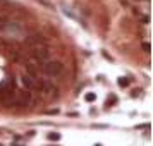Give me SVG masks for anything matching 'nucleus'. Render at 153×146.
I'll use <instances>...</instances> for the list:
<instances>
[{
	"instance_id": "nucleus-5",
	"label": "nucleus",
	"mask_w": 153,
	"mask_h": 146,
	"mask_svg": "<svg viewBox=\"0 0 153 146\" xmlns=\"http://www.w3.org/2000/svg\"><path fill=\"white\" fill-rule=\"evenodd\" d=\"M45 43H47V38L43 35H33V36H28V38H26V45L31 47V48H33V47L45 45Z\"/></svg>"
},
{
	"instance_id": "nucleus-2",
	"label": "nucleus",
	"mask_w": 153,
	"mask_h": 146,
	"mask_svg": "<svg viewBox=\"0 0 153 146\" xmlns=\"http://www.w3.org/2000/svg\"><path fill=\"white\" fill-rule=\"evenodd\" d=\"M35 93H40V95H43V96H47V98H55V96H59V88H57L55 84H52L50 81H47V79L38 77L36 79Z\"/></svg>"
},
{
	"instance_id": "nucleus-7",
	"label": "nucleus",
	"mask_w": 153,
	"mask_h": 146,
	"mask_svg": "<svg viewBox=\"0 0 153 146\" xmlns=\"http://www.w3.org/2000/svg\"><path fill=\"white\" fill-rule=\"evenodd\" d=\"M48 139L50 141H59V139H60V134H59V132H50Z\"/></svg>"
},
{
	"instance_id": "nucleus-8",
	"label": "nucleus",
	"mask_w": 153,
	"mask_h": 146,
	"mask_svg": "<svg viewBox=\"0 0 153 146\" xmlns=\"http://www.w3.org/2000/svg\"><path fill=\"white\" fill-rule=\"evenodd\" d=\"M95 98H97L95 93H88V95L84 96V100H86V102H95Z\"/></svg>"
},
{
	"instance_id": "nucleus-11",
	"label": "nucleus",
	"mask_w": 153,
	"mask_h": 146,
	"mask_svg": "<svg viewBox=\"0 0 153 146\" xmlns=\"http://www.w3.org/2000/svg\"><path fill=\"white\" fill-rule=\"evenodd\" d=\"M95 146H102V145H95Z\"/></svg>"
},
{
	"instance_id": "nucleus-10",
	"label": "nucleus",
	"mask_w": 153,
	"mask_h": 146,
	"mask_svg": "<svg viewBox=\"0 0 153 146\" xmlns=\"http://www.w3.org/2000/svg\"><path fill=\"white\" fill-rule=\"evenodd\" d=\"M143 48H145V52H150V43H143Z\"/></svg>"
},
{
	"instance_id": "nucleus-4",
	"label": "nucleus",
	"mask_w": 153,
	"mask_h": 146,
	"mask_svg": "<svg viewBox=\"0 0 153 146\" xmlns=\"http://www.w3.org/2000/svg\"><path fill=\"white\" fill-rule=\"evenodd\" d=\"M29 55L31 59L35 60L36 64H45L47 60H50V50L45 47V45H40V47H33L31 52H29Z\"/></svg>"
},
{
	"instance_id": "nucleus-3",
	"label": "nucleus",
	"mask_w": 153,
	"mask_h": 146,
	"mask_svg": "<svg viewBox=\"0 0 153 146\" xmlns=\"http://www.w3.org/2000/svg\"><path fill=\"white\" fill-rule=\"evenodd\" d=\"M42 72L48 77H60L64 74V65L62 62H57V60H47L45 64L40 65Z\"/></svg>"
},
{
	"instance_id": "nucleus-9",
	"label": "nucleus",
	"mask_w": 153,
	"mask_h": 146,
	"mask_svg": "<svg viewBox=\"0 0 153 146\" xmlns=\"http://www.w3.org/2000/svg\"><path fill=\"white\" fill-rule=\"evenodd\" d=\"M127 84H129V81H127L126 77H120V79H119V86H127Z\"/></svg>"
},
{
	"instance_id": "nucleus-1",
	"label": "nucleus",
	"mask_w": 153,
	"mask_h": 146,
	"mask_svg": "<svg viewBox=\"0 0 153 146\" xmlns=\"http://www.w3.org/2000/svg\"><path fill=\"white\" fill-rule=\"evenodd\" d=\"M0 31H2L4 35H7L9 38H21V36L24 35V28H22L21 24L10 21L7 17L0 19Z\"/></svg>"
},
{
	"instance_id": "nucleus-6",
	"label": "nucleus",
	"mask_w": 153,
	"mask_h": 146,
	"mask_svg": "<svg viewBox=\"0 0 153 146\" xmlns=\"http://www.w3.org/2000/svg\"><path fill=\"white\" fill-rule=\"evenodd\" d=\"M36 79H38V77L29 76V74H24V76H21V83H22V86H24L26 90L35 91L36 90Z\"/></svg>"
}]
</instances>
